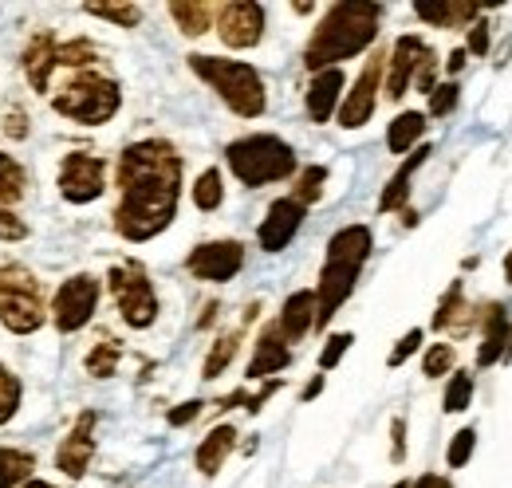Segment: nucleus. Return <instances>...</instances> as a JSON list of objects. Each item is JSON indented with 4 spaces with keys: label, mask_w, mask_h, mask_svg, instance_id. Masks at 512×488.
I'll return each instance as SVG.
<instances>
[{
    "label": "nucleus",
    "mask_w": 512,
    "mask_h": 488,
    "mask_svg": "<svg viewBox=\"0 0 512 488\" xmlns=\"http://www.w3.org/2000/svg\"><path fill=\"white\" fill-rule=\"evenodd\" d=\"M115 233L130 244L154 241L178 217L182 201V154L166 138L130 142L115 162Z\"/></svg>",
    "instance_id": "nucleus-1"
},
{
    "label": "nucleus",
    "mask_w": 512,
    "mask_h": 488,
    "mask_svg": "<svg viewBox=\"0 0 512 488\" xmlns=\"http://www.w3.org/2000/svg\"><path fill=\"white\" fill-rule=\"evenodd\" d=\"M379 20H383L379 4H363V0L331 4L304 48V67L327 71V67H339L343 60L367 52L379 40Z\"/></svg>",
    "instance_id": "nucleus-2"
},
{
    "label": "nucleus",
    "mask_w": 512,
    "mask_h": 488,
    "mask_svg": "<svg viewBox=\"0 0 512 488\" xmlns=\"http://www.w3.org/2000/svg\"><path fill=\"white\" fill-rule=\"evenodd\" d=\"M375 237L367 225H347L327 241V260L320 268V284H316V327H327L331 315L351 300L363 264L371 260Z\"/></svg>",
    "instance_id": "nucleus-3"
},
{
    "label": "nucleus",
    "mask_w": 512,
    "mask_h": 488,
    "mask_svg": "<svg viewBox=\"0 0 512 488\" xmlns=\"http://www.w3.org/2000/svg\"><path fill=\"white\" fill-rule=\"evenodd\" d=\"M186 63H190V71L201 83H209L217 91V99L233 115H241V119H260L264 115L268 91H264V79H260V71L253 63L225 60V56H201V52L186 56Z\"/></svg>",
    "instance_id": "nucleus-4"
},
{
    "label": "nucleus",
    "mask_w": 512,
    "mask_h": 488,
    "mask_svg": "<svg viewBox=\"0 0 512 488\" xmlns=\"http://www.w3.org/2000/svg\"><path fill=\"white\" fill-rule=\"evenodd\" d=\"M225 162H229L233 178L249 189L284 182L296 174V150L276 134H245V138L229 142Z\"/></svg>",
    "instance_id": "nucleus-5"
},
{
    "label": "nucleus",
    "mask_w": 512,
    "mask_h": 488,
    "mask_svg": "<svg viewBox=\"0 0 512 488\" xmlns=\"http://www.w3.org/2000/svg\"><path fill=\"white\" fill-rule=\"evenodd\" d=\"M56 115L79 122V126H103L119 115L123 107V91L115 79L95 75V71H75L64 87L52 95Z\"/></svg>",
    "instance_id": "nucleus-6"
},
{
    "label": "nucleus",
    "mask_w": 512,
    "mask_h": 488,
    "mask_svg": "<svg viewBox=\"0 0 512 488\" xmlns=\"http://www.w3.org/2000/svg\"><path fill=\"white\" fill-rule=\"evenodd\" d=\"M0 323L12 335H36L48 323L44 288L24 264H0Z\"/></svg>",
    "instance_id": "nucleus-7"
},
{
    "label": "nucleus",
    "mask_w": 512,
    "mask_h": 488,
    "mask_svg": "<svg viewBox=\"0 0 512 488\" xmlns=\"http://www.w3.org/2000/svg\"><path fill=\"white\" fill-rule=\"evenodd\" d=\"M107 288H111L115 307H119L127 327H134V331L154 327V319H158V292H154V284H150L142 264H134V260L115 264L107 272Z\"/></svg>",
    "instance_id": "nucleus-8"
},
{
    "label": "nucleus",
    "mask_w": 512,
    "mask_h": 488,
    "mask_svg": "<svg viewBox=\"0 0 512 488\" xmlns=\"http://www.w3.org/2000/svg\"><path fill=\"white\" fill-rule=\"evenodd\" d=\"M56 185H60V197L67 205H91L107 193V158L99 154H64L60 162V174H56Z\"/></svg>",
    "instance_id": "nucleus-9"
},
{
    "label": "nucleus",
    "mask_w": 512,
    "mask_h": 488,
    "mask_svg": "<svg viewBox=\"0 0 512 488\" xmlns=\"http://www.w3.org/2000/svg\"><path fill=\"white\" fill-rule=\"evenodd\" d=\"M95 307H99V280L87 276V272H79V276H71V280L60 284V292L52 296L48 315H52V323H56L60 335H75V331H83L91 323Z\"/></svg>",
    "instance_id": "nucleus-10"
},
{
    "label": "nucleus",
    "mask_w": 512,
    "mask_h": 488,
    "mask_svg": "<svg viewBox=\"0 0 512 488\" xmlns=\"http://www.w3.org/2000/svg\"><path fill=\"white\" fill-rule=\"evenodd\" d=\"M213 20H217L221 44L233 52L256 48L264 36V4H256V0H229V4L213 8Z\"/></svg>",
    "instance_id": "nucleus-11"
},
{
    "label": "nucleus",
    "mask_w": 512,
    "mask_h": 488,
    "mask_svg": "<svg viewBox=\"0 0 512 488\" xmlns=\"http://www.w3.org/2000/svg\"><path fill=\"white\" fill-rule=\"evenodd\" d=\"M241 268H245L241 241H205L186 256V272L201 284H229Z\"/></svg>",
    "instance_id": "nucleus-12"
},
{
    "label": "nucleus",
    "mask_w": 512,
    "mask_h": 488,
    "mask_svg": "<svg viewBox=\"0 0 512 488\" xmlns=\"http://www.w3.org/2000/svg\"><path fill=\"white\" fill-rule=\"evenodd\" d=\"M383 71H386V56H371V60L363 63V71H359L355 87L343 95V103H339V111H335L343 130H359V126H367V122H371L375 107H379Z\"/></svg>",
    "instance_id": "nucleus-13"
},
{
    "label": "nucleus",
    "mask_w": 512,
    "mask_h": 488,
    "mask_svg": "<svg viewBox=\"0 0 512 488\" xmlns=\"http://www.w3.org/2000/svg\"><path fill=\"white\" fill-rule=\"evenodd\" d=\"M430 52L434 48L422 36H398L394 40V52L386 56V99L390 103H398L414 87V75H418V67L426 63Z\"/></svg>",
    "instance_id": "nucleus-14"
},
{
    "label": "nucleus",
    "mask_w": 512,
    "mask_h": 488,
    "mask_svg": "<svg viewBox=\"0 0 512 488\" xmlns=\"http://www.w3.org/2000/svg\"><path fill=\"white\" fill-rule=\"evenodd\" d=\"M304 217H308V209H304L300 201H292V197L272 201L268 213H264V221H260V229H256V244H260L264 252H284L288 244L296 241Z\"/></svg>",
    "instance_id": "nucleus-15"
},
{
    "label": "nucleus",
    "mask_w": 512,
    "mask_h": 488,
    "mask_svg": "<svg viewBox=\"0 0 512 488\" xmlns=\"http://www.w3.org/2000/svg\"><path fill=\"white\" fill-rule=\"evenodd\" d=\"M95 422H99V414L95 410H83L79 414V422L71 426L64 441H60V449H56V469L71 477V481H79L87 469H91V457H95Z\"/></svg>",
    "instance_id": "nucleus-16"
},
{
    "label": "nucleus",
    "mask_w": 512,
    "mask_h": 488,
    "mask_svg": "<svg viewBox=\"0 0 512 488\" xmlns=\"http://www.w3.org/2000/svg\"><path fill=\"white\" fill-rule=\"evenodd\" d=\"M481 347H477V366H497L505 363L512 339V319L505 304H485L481 307Z\"/></svg>",
    "instance_id": "nucleus-17"
},
{
    "label": "nucleus",
    "mask_w": 512,
    "mask_h": 488,
    "mask_svg": "<svg viewBox=\"0 0 512 488\" xmlns=\"http://www.w3.org/2000/svg\"><path fill=\"white\" fill-rule=\"evenodd\" d=\"M343 87H347L343 67L316 71V79H312V87H308V95H304L308 119H312V122H331V115H335V111H339V103H343Z\"/></svg>",
    "instance_id": "nucleus-18"
},
{
    "label": "nucleus",
    "mask_w": 512,
    "mask_h": 488,
    "mask_svg": "<svg viewBox=\"0 0 512 488\" xmlns=\"http://www.w3.org/2000/svg\"><path fill=\"white\" fill-rule=\"evenodd\" d=\"M272 323H276V331H280L284 343H300L308 331H316V292H308V288L304 292H292Z\"/></svg>",
    "instance_id": "nucleus-19"
},
{
    "label": "nucleus",
    "mask_w": 512,
    "mask_h": 488,
    "mask_svg": "<svg viewBox=\"0 0 512 488\" xmlns=\"http://www.w3.org/2000/svg\"><path fill=\"white\" fill-rule=\"evenodd\" d=\"M56 48H60L56 36H52V32H40V36H32V44H28L24 56H20V67H24L28 83H32V91H40V95H48V87H52Z\"/></svg>",
    "instance_id": "nucleus-20"
},
{
    "label": "nucleus",
    "mask_w": 512,
    "mask_h": 488,
    "mask_svg": "<svg viewBox=\"0 0 512 488\" xmlns=\"http://www.w3.org/2000/svg\"><path fill=\"white\" fill-rule=\"evenodd\" d=\"M292 366V347L280 339V331H276V323H268L264 331H260V339H256V351L253 359H249V378H268V374H280V370H288Z\"/></svg>",
    "instance_id": "nucleus-21"
},
{
    "label": "nucleus",
    "mask_w": 512,
    "mask_h": 488,
    "mask_svg": "<svg viewBox=\"0 0 512 488\" xmlns=\"http://www.w3.org/2000/svg\"><path fill=\"white\" fill-rule=\"evenodd\" d=\"M414 12H418V20H426L434 28H469V24H477L481 4H473V0H418Z\"/></svg>",
    "instance_id": "nucleus-22"
},
{
    "label": "nucleus",
    "mask_w": 512,
    "mask_h": 488,
    "mask_svg": "<svg viewBox=\"0 0 512 488\" xmlns=\"http://www.w3.org/2000/svg\"><path fill=\"white\" fill-rule=\"evenodd\" d=\"M434 150L430 146H414L410 154H406V162L394 170V178L386 182L383 197H379V213H394V209H406V197H410V182H414V174L426 166V158H430Z\"/></svg>",
    "instance_id": "nucleus-23"
},
{
    "label": "nucleus",
    "mask_w": 512,
    "mask_h": 488,
    "mask_svg": "<svg viewBox=\"0 0 512 488\" xmlns=\"http://www.w3.org/2000/svg\"><path fill=\"white\" fill-rule=\"evenodd\" d=\"M233 449H237V429L213 426L209 433H205V441L197 445V453H193L197 473H201V477H217V473L225 469V461H229Z\"/></svg>",
    "instance_id": "nucleus-24"
},
{
    "label": "nucleus",
    "mask_w": 512,
    "mask_h": 488,
    "mask_svg": "<svg viewBox=\"0 0 512 488\" xmlns=\"http://www.w3.org/2000/svg\"><path fill=\"white\" fill-rule=\"evenodd\" d=\"M434 331H453V335H465L473 323H477V315L469 311V304H465V292H461V280H453L449 284V292L442 296V304H438V311H434Z\"/></svg>",
    "instance_id": "nucleus-25"
},
{
    "label": "nucleus",
    "mask_w": 512,
    "mask_h": 488,
    "mask_svg": "<svg viewBox=\"0 0 512 488\" xmlns=\"http://www.w3.org/2000/svg\"><path fill=\"white\" fill-rule=\"evenodd\" d=\"M422 134H426V115L422 111H402L386 126V150L390 154H410Z\"/></svg>",
    "instance_id": "nucleus-26"
},
{
    "label": "nucleus",
    "mask_w": 512,
    "mask_h": 488,
    "mask_svg": "<svg viewBox=\"0 0 512 488\" xmlns=\"http://www.w3.org/2000/svg\"><path fill=\"white\" fill-rule=\"evenodd\" d=\"M170 16H174L178 32L190 36V40L205 36L213 28V4H205V0H174L170 4Z\"/></svg>",
    "instance_id": "nucleus-27"
},
{
    "label": "nucleus",
    "mask_w": 512,
    "mask_h": 488,
    "mask_svg": "<svg viewBox=\"0 0 512 488\" xmlns=\"http://www.w3.org/2000/svg\"><path fill=\"white\" fill-rule=\"evenodd\" d=\"M36 457L28 449H0V488H20L32 481Z\"/></svg>",
    "instance_id": "nucleus-28"
},
{
    "label": "nucleus",
    "mask_w": 512,
    "mask_h": 488,
    "mask_svg": "<svg viewBox=\"0 0 512 488\" xmlns=\"http://www.w3.org/2000/svg\"><path fill=\"white\" fill-rule=\"evenodd\" d=\"M237 347H241V331H225V335H217V343L209 347V355H205V366H201V378H221L229 363L237 359Z\"/></svg>",
    "instance_id": "nucleus-29"
},
{
    "label": "nucleus",
    "mask_w": 512,
    "mask_h": 488,
    "mask_svg": "<svg viewBox=\"0 0 512 488\" xmlns=\"http://www.w3.org/2000/svg\"><path fill=\"white\" fill-rule=\"evenodd\" d=\"M119 359H123V343L103 335V339L91 347V355L83 359V366H87L91 378H111V374L119 370Z\"/></svg>",
    "instance_id": "nucleus-30"
},
{
    "label": "nucleus",
    "mask_w": 512,
    "mask_h": 488,
    "mask_svg": "<svg viewBox=\"0 0 512 488\" xmlns=\"http://www.w3.org/2000/svg\"><path fill=\"white\" fill-rule=\"evenodd\" d=\"M193 205L201 209V213H213V209H221V201H225V178H221V170H205L190 189Z\"/></svg>",
    "instance_id": "nucleus-31"
},
{
    "label": "nucleus",
    "mask_w": 512,
    "mask_h": 488,
    "mask_svg": "<svg viewBox=\"0 0 512 488\" xmlns=\"http://www.w3.org/2000/svg\"><path fill=\"white\" fill-rule=\"evenodd\" d=\"M20 197H24V170H20V162L12 154L0 150V209L16 205Z\"/></svg>",
    "instance_id": "nucleus-32"
},
{
    "label": "nucleus",
    "mask_w": 512,
    "mask_h": 488,
    "mask_svg": "<svg viewBox=\"0 0 512 488\" xmlns=\"http://www.w3.org/2000/svg\"><path fill=\"white\" fill-rule=\"evenodd\" d=\"M469 402H473V374H469V370H457L446 382L442 410H446V414H461V410H469Z\"/></svg>",
    "instance_id": "nucleus-33"
},
{
    "label": "nucleus",
    "mask_w": 512,
    "mask_h": 488,
    "mask_svg": "<svg viewBox=\"0 0 512 488\" xmlns=\"http://www.w3.org/2000/svg\"><path fill=\"white\" fill-rule=\"evenodd\" d=\"M99 56V48L91 40H64L56 48V67H71V71H87Z\"/></svg>",
    "instance_id": "nucleus-34"
},
{
    "label": "nucleus",
    "mask_w": 512,
    "mask_h": 488,
    "mask_svg": "<svg viewBox=\"0 0 512 488\" xmlns=\"http://www.w3.org/2000/svg\"><path fill=\"white\" fill-rule=\"evenodd\" d=\"M323 182H327V166H308V170H300V178L292 185V201H300L304 209L316 205L323 197Z\"/></svg>",
    "instance_id": "nucleus-35"
},
{
    "label": "nucleus",
    "mask_w": 512,
    "mask_h": 488,
    "mask_svg": "<svg viewBox=\"0 0 512 488\" xmlns=\"http://www.w3.org/2000/svg\"><path fill=\"white\" fill-rule=\"evenodd\" d=\"M20 398H24V386H20V378H16L8 366L0 363V426H8V422L16 418V410H20Z\"/></svg>",
    "instance_id": "nucleus-36"
},
{
    "label": "nucleus",
    "mask_w": 512,
    "mask_h": 488,
    "mask_svg": "<svg viewBox=\"0 0 512 488\" xmlns=\"http://www.w3.org/2000/svg\"><path fill=\"white\" fill-rule=\"evenodd\" d=\"M83 12L107 20V24H119V28H138L142 24V8L138 4H87Z\"/></svg>",
    "instance_id": "nucleus-37"
},
{
    "label": "nucleus",
    "mask_w": 512,
    "mask_h": 488,
    "mask_svg": "<svg viewBox=\"0 0 512 488\" xmlns=\"http://www.w3.org/2000/svg\"><path fill=\"white\" fill-rule=\"evenodd\" d=\"M473 449H477V429L473 426L457 429L453 441H449V449H446V465L449 469H465L469 457H473Z\"/></svg>",
    "instance_id": "nucleus-38"
},
{
    "label": "nucleus",
    "mask_w": 512,
    "mask_h": 488,
    "mask_svg": "<svg viewBox=\"0 0 512 488\" xmlns=\"http://www.w3.org/2000/svg\"><path fill=\"white\" fill-rule=\"evenodd\" d=\"M457 363V351L449 347V343H434V347H426V355H422V374L426 378H438V374H449Z\"/></svg>",
    "instance_id": "nucleus-39"
},
{
    "label": "nucleus",
    "mask_w": 512,
    "mask_h": 488,
    "mask_svg": "<svg viewBox=\"0 0 512 488\" xmlns=\"http://www.w3.org/2000/svg\"><path fill=\"white\" fill-rule=\"evenodd\" d=\"M457 103H461V87H457V83H438V87L430 91V119H446V115H453Z\"/></svg>",
    "instance_id": "nucleus-40"
},
{
    "label": "nucleus",
    "mask_w": 512,
    "mask_h": 488,
    "mask_svg": "<svg viewBox=\"0 0 512 488\" xmlns=\"http://www.w3.org/2000/svg\"><path fill=\"white\" fill-rule=\"evenodd\" d=\"M418 347H422V327H414V331H406V335H402V339L394 343V351L386 355V366H390V370H398V366L406 363L410 355H418Z\"/></svg>",
    "instance_id": "nucleus-41"
},
{
    "label": "nucleus",
    "mask_w": 512,
    "mask_h": 488,
    "mask_svg": "<svg viewBox=\"0 0 512 488\" xmlns=\"http://www.w3.org/2000/svg\"><path fill=\"white\" fill-rule=\"evenodd\" d=\"M351 343H355V335H351V331H343V335H331V339H327V347L320 351V370H331V366H339V359L351 351Z\"/></svg>",
    "instance_id": "nucleus-42"
},
{
    "label": "nucleus",
    "mask_w": 512,
    "mask_h": 488,
    "mask_svg": "<svg viewBox=\"0 0 512 488\" xmlns=\"http://www.w3.org/2000/svg\"><path fill=\"white\" fill-rule=\"evenodd\" d=\"M24 237H28V225H24L12 209H0V241L16 244V241H24Z\"/></svg>",
    "instance_id": "nucleus-43"
},
{
    "label": "nucleus",
    "mask_w": 512,
    "mask_h": 488,
    "mask_svg": "<svg viewBox=\"0 0 512 488\" xmlns=\"http://www.w3.org/2000/svg\"><path fill=\"white\" fill-rule=\"evenodd\" d=\"M489 48H493V36H489V24H485V20H477V24H469V48H465V56H489Z\"/></svg>",
    "instance_id": "nucleus-44"
},
{
    "label": "nucleus",
    "mask_w": 512,
    "mask_h": 488,
    "mask_svg": "<svg viewBox=\"0 0 512 488\" xmlns=\"http://www.w3.org/2000/svg\"><path fill=\"white\" fill-rule=\"evenodd\" d=\"M201 410H205V402H197V398H190V402H182V406H174L170 414H166V422L174 429L190 426V422H197L201 418Z\"/></svg>",
    "instance_id": "nucleus-45"
},
{
    "label": "nucleus",
    "mask_w": 512,
    "mask_h": 488,
    "mask_svg": "<svg viewBox=\"0 0 512 488\" xmlns=\"http://www.w3.org/2000/svg\"><path fill=\"white\" fill-rule=\"evenodd\" d=\"M414 87H418L422 95H430V91L438 87V56H434V52H430V56H426V63L418 67V75H414Z\"/></svg>",
    "instance_id": "nucleus-46"
},
{
    "label": "nucleus",
    "mask_w": 512,
    "mask_h": 488,
    "mask_svg": "<svg viewBox=\"0 0 512 488\" xmlns=\"http://www.w3.org/2000/svg\"><path fill=\"white\" fill-rule=\"evenodd\" d=\"M390 461L394 465L406 461V418H394L390 422Z\"/></svg>",
    "instance_id": "nucleus-47"
},
{
    "label": "nucleus",
    "mask_w": 512,
    "mask_h": 488,
    "mask_svg": "<svg viewBox=\"0 0 512 488\" xmlns=\"http://www.w3.org/2000/svg\"><path fill=\"white\" fill-rule=\"evenodd\" d=\"M4 134L16 138V142L28 138V115H24V111H8V115H4Z\"/></svg>",
    "instance_id": "nucleus-48"
},
{
    "label": "nucleus",
    "mask_w": 512,
    "mask_h": 488,
    "mask_svg": "<svg viewBox=\"0 0 512 488\" xmlns=\"http://www.w3.org/2000/svg\"><path fill=\"white\" fill-rule=\"evenodd\" d=\"M410 488H453L449 477H438V473H422L418 481H410Z\"/></svg>",
    "instance_id": "nucleus-49"
},
{
    "label": "nucleus",
    "mask_w": 512,
    "mask_h": 488,
    "mask_svg": "<svg viewBox=\"0 0 512 488\" xmlns=\"http://www.w3.org/2000/svg\"><path fill=\"white\" fill-rule=\"evenodd\" d=\"M465 60H469V56H465V48H453V52H449V60H446V71L449 75H457V71L465 67Z\"/></svg>",
    "instance_id": "nucleus-50"
},
{
    "label": "nucleus",
    "mask_w": 512,
    "mask_h": 488,
    "mask_svg": "<svg viewBox=\"0 0 512 488\" xmlns=\"http://www.w3.org/2000/svg\"><path fill=\"white\" fill-rule=\"evenodd\" d=\"M320 390H323V374H316V378L304 386V394H300V398H304V402H312V398H320Z\"/></svg>",
    "instance_id": "nucleus-51"
},
{
    "label": "nucleus",
    "mask_w": 512,
    "mask_h": 488,
    "mask_svg": "<svg viewBox=\"0 0 512 488\" xmlns=\"http://www.w3.org/2000/svg\"><path fill=\"white\" fill-rule=\"evenodd\" d=\"M217 315H221V304H209V307H205V315L197 319V327H209V323H213Z\"/></svg>",
    "instance_id": "nucleus-52"
},
{
    "label": "nucleus",
    "mask_w": 512,
    "mask_h": 488,
    "mask_svg": "<svg viewBox=\"0 0 512 488\" xmlns=\"http://www.w3.org/2000/svg\"><path fill=\"white\" fill-rule=\"evenodd\" d=\"M20 488H56V485H48V481H36V477H32V481H24Z\"/></svg>",
    "instance_id": "nucleus-53"
},
{
    "label": "nucleus",
    "mask_w": 512,
    "mask_h": 488,
    "mask_svg": "<svg viewBox=\"0 0 512 488\" xmlns=\"http://www.w3.org/2000/svg\"><path fill=\"white\" fill-rule=\"evenodd\" d=\"M505 280H509V284H512V252H509V256H505Z\"/></svg>",
    "instance_id": "nucleus-54"
},
{
    "label": "nucleus",
    "mask_w": 512,
    "mask_h": 488,
    "mask_svg": "<svg viewBox=\"0 0 512 488\" xmlns=\"http://www.w3.org/2000/svg\"><path fill=\"white\" fill-rule=\"evenodd\" d=\"M394 488H410V481H398V485H394Z\"/></svg>",
    "instance_id": "nucleus-55"
},
{
    "label": "nucleus",
    "mask_w": 512,
    "mask_h": 488,
    "mask_svg": "<svg viewBox=\"0 0 512 488\" xmlns=\"http://www.w3.org/2000/svg\"><path fill=\"white\" fill-rule=\"evenodd\" d=\"M509 359H512V339H509V355H505V363H509Z\"/></svg>",
    "instance_id": "nucleus-56"
}]
</instances>
